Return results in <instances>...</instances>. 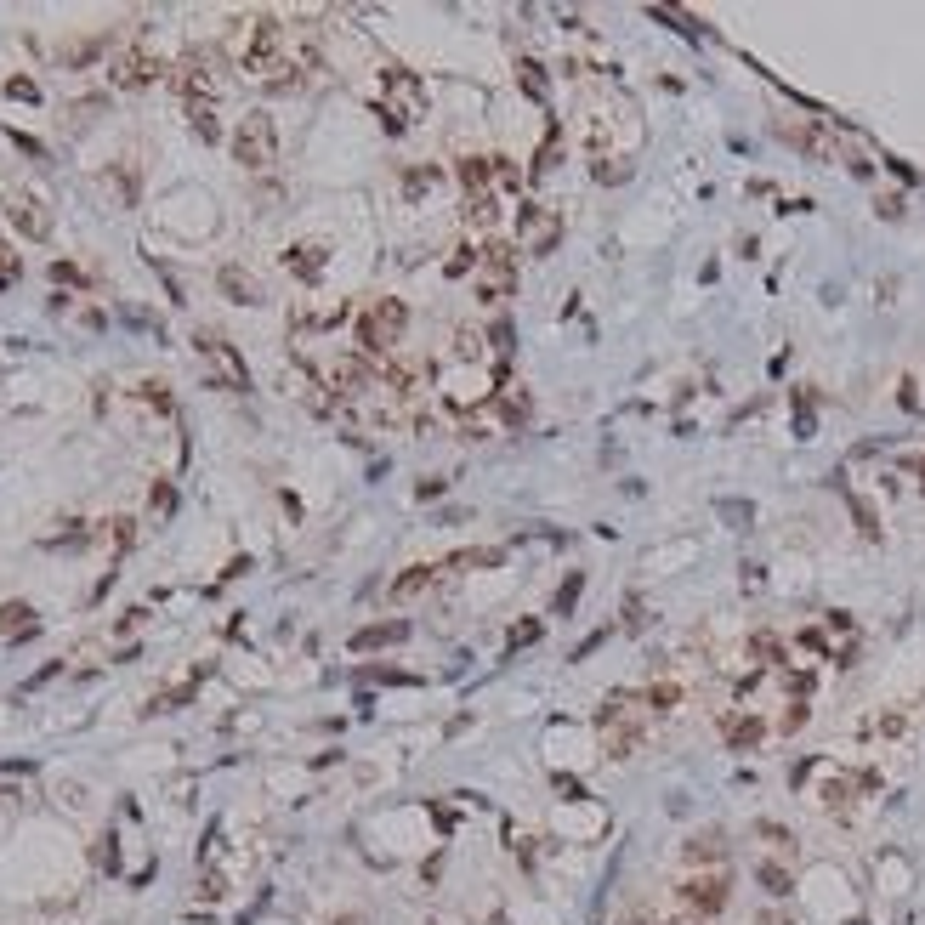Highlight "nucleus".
I'll list each match as a JSON object with an SVG mask.
<instances>
[{
	"label": "nucleus",
	"mask_w": 925,
	"mask_h": 925,
	"mask_svg": "<svg viewBox=\"0 0 925 925\" xmlns=\"http://www.w3.org/2000/svg\"><path fill=\"white\" fill-rule=\"evenodd\" d=\"M6 97L12 103H40V86L35 80H6Z\"/></svg>",
	"instance_id": "obj_34"
},
{
	"label": "nucleus",
	"mask_w": 925,
	"mask_h": 925,
	"mask_svg": "<svg viewBox=\"0 0 925 925\" xmlns=\"http://www.w3.org/2000/svg\"><path fill=\"white\" fill-rule=\"evenodd\" d=\"M137 398H142V403H154V409H171V386L142 381V386H137Z\"/></svg>",
	"instance_id": "obj_33"
},
{
	"label": "nucleus",
	"mask_w": 925,
	"mask_h": 925,
	"mask_svg": "<svg viewBox=\"0 0 925 925\" xmlns=\"http://www.w3.org/2000/svg\"><path fill=\"white\" fill-rule=\"evenodd\" d=\"M761 925H795V920H784V914H761Z\"/></svg>",
	"instance_id": "obj_41"
},
{
	"label": "nucleus",
	"mask_w": 925,
	"mask_h": 925,
	"mask_svg": "<svg viewBox=\"0 0 925 925\" xmlns=\"http://www.w3.org/2000/svg\"><path fill=\"white\" fill-rule=\"evenodd\" d=\"M472 256H477V250H466V245H460V250H454V256H449V273H454V279H460V273L472 267Z\"/></svg>",
	"instance_id": "obj_37"
},
{
	"label": "nucleus",
	"mask_w": 925,
	"mask_h": 925,
	"mask_svg": "<svg viewBox=\"0 0 925 925\" xmlns=\"http://www.w3.org/2000/svg\"><path fill=\"white\" fill-rule=\"evenodd\" d=\"M557 154H562V131L551 125V137H545V148L534 154V165H528V176H545L551 165H557Z\"/></svg>",
	"instance_id": "obj_30"
},
{
	"label": "nucleus",
	"mask_w": 925,
	"mask_h": 925,
	"mask_svg": "<svg viewBox=\"0 0 925 925\" xmlns=\"http://www.w3.org/2000/svg\"><path fill=\"white\" fill-rule=\"evenodd\" d=\"M103 182L114 188V199H120V205H131V199H137V171H131V165H114Z\"/></svg>",
	"instance_id": "obj_26"
},
{
	"label": "nucleus",
	"mask_w": 925,
	"mask_h": 925,
	"mask_svg": "<svg viewBox=\"0 0 925 925\" xmlns=\"http://www.w3.org/2000/svg\"><path fill=\"white\" fill-rule=\"evenodd\" d=\"M437 182H443V171H437V165H409V171H403V193H409V199H426Z\"/></svg>",
	"instance_id": "obj_23"
},
{
	"label": "nucleus",
	"mask_w": 925,
	"mask_h": 925,
	"mask_svg": "<svg viewBox=\"0 0 925 925\" xmlns=\"http://www.w3.org/2000/svg\"><path fill=\"white\" fill-rule=\"evenodd\" d=\"M409 642V625L403 619H381V625H364V630H352V653H375V647H398Z\"/></svg>",
	"instance_id": "obj_14"
},
{
	"label": "nucleus",
	"mask_w": 925,
	"mask_h": 925,
	"mask_svg": "<svg viewBox=\"0 0 925 925\" xmlns=\"http://www.w3.org/2000/svg\"><path fill=\"white\" fill-rule=\"evenodd\" d=\"M6 222L18 227L23 239H52V216H46V205L35 193H12L6 199Z\"/></svg>",
	"instance_id": "obj_11"
},
{
	"label": "nucleus",
	"mask_w": 925,
	"mask_h": 925,
	"mask_svg": "<svg viewBox=\"0 0 925 925\" xmlns=\"http://www.w3.org/2000/svg\"><path fill=\"white\" fill-rule=\"evenodd\" d=\"M159 74H165V63H159V52H148V46H120V52L108 57V86H120V91L154 86Z\"/></svg>",
	"instance_id": "obj_9"
},
{
	"label": "nucleus",
	"mask_w": 925,
	"mask_h": 925,
	"mask_svg": "<svg viewBox=\"0 0 925 925\" xmlns=\"http://www.w3.org/2000/svg\"><path fill=\"white\" fill-rule=\"evenodd\" d=\"M540 636H545L540 619H517V625H511V636H506V653H517V647H534Z\"/></svg>",
	"instance_id": "obj_29"
},
{
	"label": "nucleus",
	"mask_w": 925,
	"mask_h": 925,
	"mask_svg": "<svg viewBox=\"0 0 925 925\" xmlns=\"http://www.w3.org/2000/svg\"><path fill=\"white\" fill-rule=\"evenodd\" d=\"M426 108H432V97H426V86H420V74L409 69H386L381 74V120L386 131H409V125L426 120Z\"/></svg>",
	"instance_id": "obj_1"
},
{
	"label": "nucleus",
	"mask_w": 925,
	"mask_h": 925,
	"mask_svg": "<svg viewBox=\"0 0 925 925\" xmlns=\"http://www.w3.org/2000/svg\"><path fill=\"white\" fill-rule=\"evenodd\" d=\"M681 857L704 869V863H721V857H727V846H721V835L710 829V835H693V840H687V846H681Z\"/></svg>",
	"instance_id": "obj_19"
},
{
	"label": "nucleus",
	"mask_w": 925,
	"mask_h": 925,
	"mask_svg": "<svg viewBox=\"0 0 925 925\" xmlns=\"http://www.w3.org/2000/svg\"><path fill=\"white\" fill-rule=\"evenodd\" d=\"M511 284H517V250L506 239H489L483 245V273H477V301H506Z\"/></svg>",
	"instance_id": "obj_10"
},
{
	"label": "nucleus",
	"mask_w": 925,
	"mask_h": 925,
	"mask_svg": "<svg viewBox=\"0 0 925 925\" xmlns=\"http://www.w3.org/2000/svg\"><path fill=\"white\" fill-rule=\"evenodd\" d=\"M596 727H602V744H608L613 761H625V755L636 750V744H642V721H636V693H613V699L602 704Z\"/></svg>",
	"instance_id": "obj_6"
},
{
	"label": "nucleus",
	"mask_w": 925,
	"mask_h": 925,
	"mask_svg": "<svg viewBox=\"0 0 925 925\" xmlns=\"http://www.w3.org/2000/svg\"><path fill=\"white\" fill-rule=\"evenodd\" d=\"M517 86H523V97H534V103H551V86H545V69L540 63H534V57H523V63H517Z\"/></svg>",
	"instance_id": "obj_20"
},
{
	"label": "nucleus",
	"mask_w": 925,
	"mask_h": 925,
	"mask_svg": "<svg viewBox=\"0 0 925 925\" xmlns=\"http://www.w3.org/2000/svg\"><path fill=\"white\" fill-rule=\"evenodd\" d=\"M415 494H420V500H432V494H443V477H420V489H415Z\"/></svg>",
	"instance_id": "obj_40"
},
{
	"label": "nucleus",
	"mask_w": 925,
	"mask_h": 925,
	"mask_svg": "<svg viewBox=\"0 0 925 925\" xmlns=\"http://www.w3.org/2000/svg\"><path fill=\"white\" fill-rule=\"evenodd\" d=\"M852 511H857V523H863V534H869V540H880V523H874V511L863 506V500H852Z\"/></svg>",
	"instance_id": "obj_36"
},
{
	"label": "nucleus",
	"mask_w": 925,
	"mask_h": 925,
	"mask_svg": "<svg viewBox=\"0 0 925 925\" xmlns=\"http://www.w3.org/2000/svg\"><path fill=\"white\" fill-rule=\"evenodd\" d=\"M727 874H693V880H681V891H676V903H681V914H687V920H716L721 908H727Z\"/></svg>",
	"instance_id": "obj_8"
},
{
	"label": "nucleus",
	"mask_w": 925,
	"mask_h": 925,
	"mask_svg": "<svg viewBox=\"0 0 925 925\" xmlns=\"http://www.w3.org/2000/svg\"><path fill=\"white\" fill-rule=\"evenodd\" d=\"M591 176H596V182H625V165H619V159H608V154H596L591 159Z\"/></svg>",
	"instance_id": "obj_32"
},
{
	"label": "nucleus",
	"mask_w": 925,
	"mask_h": 925,
	"mask_svg": "<svg viewBox=\"0 0 925 925\" xmlns=\"http://www.w3.org/2000/svg\"><path fill=\"white\" fill-rule=\"evenodd\" d=\"M188 120H193V137H199V142H216V137H222V125H216V108H210V103L188 108Z\"/></svg>",
	"instance_id": "obj_27"
},
{
	"label": "nucleus",
	"mask_w": 925,
	"mask_h": 925,
	"mask_svg": "<svg viewBox=\"0 0 925 925\" xmlns=\"http://www.w3.org/2000/svg\"><path fill=\"white\" fill-rule=\"evenodd\" d=\"M52 279H57V284H80V267H69V262H57V267H52Z\"/></svg>",
	"instance_id": "obj_39"
},
{
	"label": "nucleus",
	"mask_w": 925,
	"mask_h": 925,
	"mask_svg": "<svg viewBox=\"0 0 925 925\" xmlns=\"http://www.w3.org/2000/svg\"><path fill=\"white\" fill-rule=\"evenodd\" d=\"M721 738H727V750H755V744L767 738V727L755 716H727L721 721Z\"/></svg>",
	"instance_id": "obj_18"
},
{
	"label": "nucleus",
	"mask_w": 925,
	"mask_h": 925,
	"mask_svg": "<svg viewBox=\"0 0 925 925\" xmlns=\"http://www.w3.org/2000/svg\"><path fill=\"white\" fill-rule=\"evenodd\" d=\"M494 403H500V420H506V426H523L528 409H534V398H528L523 386H506V392H500Z\"/></svg>",
	"instance_id": "obj_21"
},
{
	"label": "nucleus",
	"mask_w": 925,
	"mask_h": 925,
	"mask_svg": "<svg viewBox=\"0 0 925 925\" xmlns=\"http://www.w3.org/2000/svg\"><path fill=\"white\" fill-rule=\"evenodd\" d=\"M199 897H205V903H222V897H227L222 874H205V880H199Z\"/></svg>",
	"instance_id": "obj_35"
},
{
	"label": "nucleus",
	"mask_w": 925,
	"mask_h": 925,
	"mask_svg": "<svg viewBox=\"0 0 925 925\" xmlns=\"http://www.w3.org/2000/svg\"><path fill=\"white\" fill-rule=\"evenodd\" d=\"M341 925H352V920H341Z\"/></svg>",
	"instance_id": "obj_44"
},
{
	"label": "nucleus",
	"mask_w": 925,
	"mask_h": 925,
	"mask_svg": "<svg viewBox=\"0 0 925 925\" xmlns=\"http://www.w3.org/2000/svg\"><path fill=\"white\" fill-rule=\"evenodd\" d=\"M0 801H12V789H0Z\"/></svg>",
	"instance_id": "obj_43"
},
{
	"label": "nucleus",
	"mask_w": 925,
	"mask_h": 925,
	"mask_svg": "<svg viewBox=\"0 0 925 925\" xmlns=\"http://www.w3.org/2000/svg\"><path fill=\"white\" fill-rule=\"evenodd\" d=\"M500 205H506V199H489V193H466V222H472V227H494V222H500Z\"/></svg>",
	"instance_id": "obj_22"
},
{
	"label": "nucleus",
	"mask_w": 925,
	"mask_h": 925,
	"mask_svg": "<svg viewBox=\"0 0 925 925\" xmlns=\"http://www.w3.org/2000/svg\"><path fill=\"white\" fill-rule=\"evenodd\" d=\"M755 880H761V886H767L772 897H789V891H795V880H789L784 863H761V869H755Z\"/></svg>",
	"instance_id": "obj_24"
},
{
	"label": "nucleus",
	"mask_w": 925,
	"mask_h": 925,
	"mask_svg": "<svg viewBox=\"0 0 925 925\" xmlns=\"http://www.w3.org/2000/svg\"><path fill=\"white\" fill-rule=\"evenodd\" d=\"M233 159H239L245 171H273V165H279V125H273V114L250 108L245 120H239V131H233Z\"/></svg>",
	"instance_id": "obj_3"
},
{
	"label": "nucleus",
	"mask_w": 925,
	"mask_h": 925,
	"mask_svg": "<svg viewBox=\"0 0 925 925\" xmlns=\"http://www.w3.org/2000/svg\"><path fill=\"white\" fill-rule=\"evenodd\" d=\"M585 596V574H568L557 585V596H551V613H574V602Z\"/></svg>",
	"instance_id": "obj_25"
},
{
	"label": "nucleus",
	"mask_w": 925,
	"mask_h": 925,
	"mask_svg": "<svg viewBox=\"0 0 925 925\" xmlns=\"http://www.w3.org/2000/svg\"><path fill=\"white\" fill-rule=\"evenodd\" d=\"M176 506V489H171V483H159V489H154V511H171Z\"/></svg>",
	"instance_id": "obj_38"
},
{
	"label": "nucleus",
	"mask_w": 925,
	"mask_h": 925,
	"mask_svg": "<svg viewBox=\"0 0 925 925\" xmlns=\"http://www.w3.org/2000/svg\"><path fill=\"white\" fill-rule=\"evenodd\" d=\"M284 267H290L301 284H318V279H324V267H330V250L313 245V239H307V245H290V250H284Z\"/></svg>",
	"instance_id": "obj_13"
},
{
	"label": "nucleus",
	"mask_w": 925,
	"mask_h": 925,
	"mask_svg": "<svg viewBox=\"0 0 925 925\" xmlns=\"http://www.w3.org/2000/svg\"><path fill=\"white\" fill-rule=\"evenodd\" d=\"M437 585V562H415V568H403L398 579H392V585H386V602H415V596H426Z\"/></svg>",
	"instance_id": "obj_12"
},
{
	"label": "nucleus",
	"mask_w": 925,
	"mask_h": 925,
	"mask_svg": "<svg viewBox=\"0 0 925 925\" xmlns=\"http://www.w3.org/2000/svg\"><path fill=\"white\" fill-rule=\"evenodd\" d=\"M193 347H199V358H205L210 386H227V392H250V369H245V358H239V347H233L227 335L199 330V335H193Z\"/></svg>",
	"instance_id": "obj_5"
},
{
	"label": "nucleus",
	"mask_w": 925,
	"mask_h": 925,
	"mask_svg": "<svg viewBox=\"0 0 925 925\" xmlns=\"http://www.w3.org/2000/svg\"><path fill=\"white\" fill-rule=\"evenodd\" d=\"M557 245H562V216H557L551 205H534V199H523V205H517V250L540 262V256H551Z\"/></svg>",
	"instance_id": "obj_7"
},
{
	"label": "nucleus",
	"mask_w": 925,
	"mask_h": 925,
	"mask_svg": "<svg viewBox=\"0 0 925 925\" xmlns=\"http://www.w3.org/2000/svg\"><path fill=\"white\" fill-rule=\"evenodd\" d=\"M171 86H176V97H182L188 108H199V103L216 108V97H222V52L193 46V52L171 69Z\"/></svg>",
	"instance_id": "obj_2"
},
{
	"label": "nucleus",
	"mask_w": 925,
	"mask_h": 925,
	"mask_svg": "<svg viewBox=\"0 0 925 925\" xmlns=\"http://www.w3.org/2000/svg\"><path fill=\"white\" fill-rule=\"evenodd\" d=\"M18 273H23L18 250H12V245H0V290H12V284H18Z\"/></svg>",
	"instance_id": "obj_31"
},
{
	"label": "nucleus",
	"mask_w": 925,
	"mask_h": 925,
	"mask_svg": "<svg viewBox=\"0 0 925 925\" xmlns=\"http://www.w3.org/2000/svg\"><path fill=\"white\" fill-rule=\"evenodd\" d=\"M716 517H721V523H733V528H750L755 506H750V500H716Z\"/></svg>",
	"instance_id": "obj_28"
},
{
	"label": "nucleus",
	"mask_w": 925,
	"mask_h": 925,
	"mask_svg": "<svg viewBox=\"0 0 925 925\" xmlns=\"http://www.w3.org/2000/svg\"><path fill=\"white\" fill-rule=\"evenodd\" d=\"M403 330H409V307L381 296L364 318H358V352H364V358H386V352L403 341Z\"/></svg>",
	"instance_id": "obj_4"
},
{
	"label": "nucleus",
	"mask_w": 925,
	"mask_h": 925,
	"mask_svg": "<svg viewBox=\"0 0 925 925\" xmlns=\"http://www.w3.org/2000/svg\"><path fill=\"white\" fill-rule=\"evenodd\" d=\"M216 290H222L227 301H239V307H256V301H262V284L250 279L245 267H233V262H227L222 273H216Z\"/></svg>",
	"instance_id": "obj_16"
},
{
	"label": "nucleus",
	"mask_w": 925,
	"mask_h": 925,
	"mask_svg": "<svg viewBox=\"0 0 925 925\" xmlns=\"http://www.w3.org/2000/svg\"><path fill=\"white\" fill-rule=\"evenodd\" d=\"M670 925H704V920H687V914H681V920H670Z\"/></svg>",
	"instance_id": "obj_42"
},
{
	"label": "nucleus",
	"mask_w": 925,
	"mask_h": 925,
	"mask_svg": "<svg viewBox=\"0 0 925 925\" xmlns=\"http://www.w3.org/2000/svg\"><path fill=\"white\" fill-rule=\"evenodd\" d=\"M29 636H40V613L29 602H6L0 608V642H29Z\"/></svg>",
	"instance_id": "obj_15"
},
{
	"label": "nucleus",
	"mask_w": 925,
	"mask_h": 925,
	"mask_svg": "<svg viewBox=\"0 0 925 925\" xmlns=\"http://www.w3.org/2000/svg\"><path fill=\"white\" fill-rule=\"evenodd\" d=\"M869 784H874L869 772H863V778H829V784H823V806H829L835 818H852L857 789H869Z\"/></svg>",
	"instance_id": "obj_17"
}]
</instances>
